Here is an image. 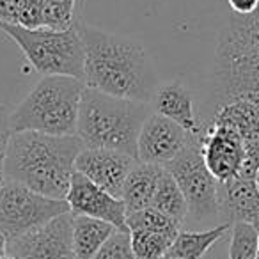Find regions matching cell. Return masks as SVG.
<instances>
[{
  "label": "cell",
  "instance_id": "26",
  "mask_svg": "<svg viewBox=\"0 0 259 259\" xmlns=\"http://www.w3.org/2000/svg\"><path fill=\"white\" fill-rule=\"evenodd\" d=\"M18 0H0V22L16 23Z\"/></svg>",
  "mask_w": 259,
  "mask_h": 259
},
{
  "label": "cell",
  "instance_id": "29",
  "mask_svg": "<svg viewBox=\"0 0 259 259\" xmlns=\"http://www.w3.org/2000/svg\"><path fill=\"white\" fill-rule=\"evenodd\" d=\"M254 181H255V185H257V188H259V169H257V172H255V176H254Z\"/></svg>",
  "mask_w": 259,
  "mask_h": 259
},
{
  "label": "cell",
  "instance_id": "16",
  "mask_svg": "<svg viewBox=\"0 0 259 259\" xmlns=\"http://www.w3.org/2000/svg\"><path fill=\"white\" fill-rule=\"evenodd\" d=\"M162 174V165L139 162V160L135 162V165L132 167L128 178H126L121 194V201L124 202L126 213L151 206Z\"/></svg>",
  "mask_w": 259,
  "mask_h": 259
},
{
  "label": "cell",
  "instance_id": "11",
  "mask_svg": "<svg viewBox=\"0 0 259 259\" xmlns=\"http://www.w3.org/2000/svg\"><path fill=\"white\" fill-rule=\"evenodd\" d=\"M202 158L219 183L240 176L245 162V146L234 130L209 121L202 135Z\"/></svg>",
  "mask_w": 259,
  "mask_h": 259
},
{
  "label": "cell",
  "instance_id": "17",
  "mask_svg": "<svg viewBox=\"0 0 259 259\" xmlns=\"http://www.w3.org/2000/svg\"><path fill=\"white\" fill-rule=\"evenodd\" d=\"M115 227L100 219L85 215H75L73 213L71 224V240L73 248L78 259H93L101 245L110 238Z\"/></svg>",
  "mask_w": 259,
  "mask_h": 259
},
{
  "label": "cell",
  "instance_id": "13",
  "mask_svg": "<svg viewBox=\"0 0 259 259\" xmlns=\"http://www.w3.org/2000/svg\"><path fill=\"white\" fill-rule=\"evenodd\" d=\"M137 158L114 149L83 148L76 156L75 170L108 194L121 199L122 187Z\"/></svg>",
  "mask_w": 259,
  "mask_h": 259
},
{
  "label": "cell",
  "instance_id": "27",
  "mask_svg": "<svg viewBox=\"0 0 259 259\" xmlns=\"http://www.w3.org/2000/svg\"><path fill=\"white\" fill-rule=\"evenodd\" d=\"M234 15H250L257 9L259 0H227Z\"/></svg>",
  "mask_w": 259,
  "mask_h": 259
},
{
  "label": "cell",
  "instance_id": "8",
  "mask_svg": "<svg viewBox=\"0 0 259 259\" xmlns=\"http://www.w3.org/2000/svg\"><path fill=\"white\" fill-rule=\"evenodd\" d=\"M202 135H192L187 148L165 165V170H169L180 185L187 199L188 215L194 217V220H206L220 215V183L209 172L202 158Z\"/></svg>",
  "mask_w": 259,
  "mask_h": 259
},
{
  "label": "cell",
  "instance_id": "7",
  "mask_svg": "<svg viewBox=\"0 0 259 259\" xmlns=\"http://www.w3.org/2000/svg\"><path fill=\"white\" fill-rule=\"evenodd\" d=\"M66 199H52L16 181L0 187V234L8 241L45 226L55 217L69 213Z\"/></svg>",
  "mask_w": 259,
  "mask_h": 259
},
{
  "label": "cell",
  "instance_id": "6",
  "mask_svg": "<svg viewBox=\"0 0 259 259\" xmlns=\"http://www.w3.org/2000/svg\"><path fill=\"white\" fill-rule=\"evenodd\" d=\"M0 30L18 45L30 66L43 76H73L83 80L85 52L76 27L66 30L47 27L25 29L16 23L0 22Z\"/></svg>",
  "mask_w": 259,
  "mask_h": 259
},
{
  "label": "cell",
  "instance_id": "30",
  "mask_svg": "<svg viewBox=\"0 0 259 259\" xmlns=\"http://www.w3.org/2000/svg\"><path fill=\"white\" fill-rule=\"evenodd\" d=\"M0 259H18V257H15V255H9V254H6V255H2Z\"/></svg>",
  "mask_w": 259,
  "mask_h": 259
},
{
  "label": "cell",
  "instance_id": "21",
  "mask_svg": "<svg viewBox=\"0 0 259 259\" xmlns=\"http://www.w3.org/2000/svg\"><path fill=\"white\" fill-rule=\"evenodd\" d=\"M126 227L128 231H158L172 236H178V233L181 231V224L160 213L153 206L126 213Z\"/></svg>",
  "mask_w": 259,
  "mask_h": 259
},
{
  "label": "cell",
  "instance_id": "3",
  "mask_svg": "<svg viewBox=\"0 0 259 259\" xmlns=\"http://www.w3.org/2000/svg\"><path fill=\"white\" fill-rule=\"evenodd\" d=\"M215 96L219 105L245 100L259 105V6L250 15L227 20L215 50Z\"/></svg>",
  "mask_w": 259,
  "mask_h": 259
},
{
  "label": "cell",
  "instance_id": "2",
  "mask_svg": "<svg viewBox=\"0 0 259 259\" xmlns=\"http://www.w3.org/2000/svg\"><path fill=\"white\" fill-rule=\"evenodd\" d=\"M85 148L76 135L13 132L6 156V180L52 199H66L75 162Z\"/></svg>",
  "mask_w": 259,
  "mask_h": 259
},
{
  "label": "cell",
  "instance_id": "10",
  "mask_svg": "<svg viewBox=\"0 0 259 259\" xmlns=\"http://www.w3.org/2000/svg\"><path fill=\"white\" fill-rule=\"evenodd\" d=\"M190 139L187 130L153 110L139 134L137 160L165 167L187 148Z\"/></svg>",
  "mask_w": 259,
  "mask_h": 259
},
{
  "label": "cell",
  "instance_id": "22",
  "mask_svg": "<svg viewBox=\"0 0 259 259\" xmlns=\"http://www.w3.org/2000/svg\"><path fill=\"white\" fill-rule=\"evenodd\" d=\"M259 247V233L243 222L231 224L229 259H255Z\"/></svg>",
  "mask_w": 259,
  "mask_h": 259
},
{
  "label": "cell",
  "instance_id": "9",
  "mask_svg": "<svg viewBox=\"0 0 259 259\" xmlns=\"http://www.w3.org/2000/svg\"><path fill=\"white\" fill-rule=\"evenodd\" d=\"M73 213L55 217L45 226L8 241V254L18 259H78L71 240Z\"/></svg>",
  "mask_w": 259,
  "mask_h": 259
},
{
  "label": "cell",
  "instance_id": "5",
  "mask_svg": "<svg viewBox=\"0 0 259 259\" xmlns=\"http://www.w3.org/2000/svg\"><path fill=\"white\" fill-rule=\"evenodd\" d=\"M83 89V80L73 76H43L11 112V130L76 135Z\"/></svg>",
  "mask_w": 259,
  "mask_h": 259
},
{
  "label": "cell",
  "instance_id": "23",
  "mask_svg": "<svg viewBox=\"0 0 259 259\" xmlns=\"http://www.w3.org/2000/svg\"><path fill=\"white\" fill-rule=\"evenodd\" d=\"M93 259H137L132 248L130 231L115 229Z\"/></svg>",
  "mask_w": 259,
  "mask_h": 259
},
{
  "label": "cell",
  "instance_id": "4",
  "mask_svg": "<svg viewBox=\"0 0 259 259\" xmlns=\"http://www.w3.org/2000/svg\"><path fill=\"white\" fill-rule=\"evenodd\" d=\"M151 103L124 100L85 87L80 100L76 137L85 148L114 149L137 158V141Z\"/></svg>",
  "mask_w": 259,
  "mask_h": 259
},
{
  "label": "cell",
  "instance_id": "19",
  "mask_svg": "<svg viewBox=\"0 0 259 259\" xmlns=\"http://www.w3.org/2000/svg\"><path fill=\"white\" fill-rule=\"evenodd\" d=\"M151 206L155 209H158L160 213L176 220L178 224H183L185 219L188 217L187 199H185L183 192H181L180 185L172 178V174L169 170H165V167H163V174L160 176Z\"/></svg>",
  "mask_w": 259,
  "mask_h": 259
},
{
  "label": "cell",
  "instance_id": "24",
  "mask_svg": "<svg viewBox=\"0 0 259 259\" xmlns=\"http://www.w3.org/2000/svg\"><path fill=\"white\" fill-rule=\"evenodd\" d=\"M43 4L45 0H18L16 25L25 29L43 27Z\"/></svg>",
  "mask_w": 259,
  "mask_h": 259
},
{
  "label": "cell",
  "instance_id": "18",
  "mask_svg": "<svg viewBox=\"0 0 259 259\" xmlns=\"http://www.w3.org/2000/svg\"><path fill=\"white\" fill-rule=\"evenodd\" d=\"M229 229L231 224L224 222L206 231H180L163 259H202Z\"/></svg>",
  "mask_w": 259,
  "mask_h": 259
},
{
  "label": "cell",
  "instance_id": "25",
  "mask_svg": "<svg viewBox=\"0 0 259 259\" xmlns=\"http://www.w3.org/2000/svg\"><path fill=\"white\" fill-rule=\"evenodd\" d=\"M11 112L6 105H0V187L6 181V156H8L9 141H11Z\"/></svg>",
  "mask_w": 259,
  "mask_h": 259
},
{
  "label": "cell",
  "instance_id": "15",
  "mask_svg": "<svg viewBox=\"0 0 259 259\" xmlns=\"http://www.w3.org/2000/svg\"><path fill=\"white\" fill-rule=\"evenodd\" d=\"M151 107L156 114L165 115L167 119L187 130L190 135L204 134L206 124H202L195 115L192 91L180 80L162 83L153 96Z\"/></svg>",
  "mask_w": 259,
  "mask_h": 259
},
{
  "label": "cell",
  "instance_id": "28",
  "mask_svg": "<svg viewBox=\"0 0 259 259\" xmlns=\"http://www.w3.org/2000/svg\"><path fill=\"white\" fill-rule=\"evenodd\" d=\"M8 254V240H6L2 234H0V257Z\"/></svg>",
  "mask_w": 259,
  "mask_h": 259
},
{
  "label": "cell",
  "instance_id": "20",
  "mask_svg": "<svg viewBox=\"0 0 259 259\" xmlns=\"http://www.w3.org/2000/svg\"><path fill=\"white\" fill-rule=\"evenodd\" d=\"M130 238L137 259H163L176 236L158 231H130Z\"/></svg>",
  "mask_w": 259,
  "mask_h": 259
},
{
  "label": "cell",
  "instance_id": "12",
  "mask_svg": "<svg viewBox=\"0 0 259 259\" xmlns=\"http://www.w3.org/2000/svg\"><path fill=\"white\" fill-rule=\"evenodd\" d=\"M69 209L75 215H85L108 222L117 231H128L126 227L124 202L115 195L108 194L101 187L87 180L83 174L73 172L69 190L66 195Z\"/></svg>",
  "mask_w": 259,
  "mask_h": 259
},
{
  "label": "cell",
  "instance_id": "31",
  "mask_svg": "<svg viewBox=\"0 0 259 259\" xmlns=\"http://www.w3.org/2000/svg\"><path fill=\"white\" fill-rule=\"evenodd\" d=\"M255 259H259V247H257V255H255Z\"/></svg>",
  "mask_w": 259,
  "mask_h": 259
},
{
  "label": "cell",
  "instance_id": "14",
  "mask_svg": "<svg viewBox=\"0 0 259 259\" xmlns=\"http://www.w3.org/2000/svg\"><path fill=\"white\" fill-rule=\"evenodd\" d=\"M220 215L227 224L243 222L259 233V188L250 178H234L219 188Z\"/></svg>",
  "mask_w": 259,
  "mask_h": 259
},
{
  "label": "cell",
  "instance_id": "1",
  "mask_svg": "<svg viewBox=\"0 0 259 259\" xmlns=\"http://www.w3.org/2000/svg\"><path fill=\"white\" fill-rule=\"evenodd\" d=\"M85 52L83 83L115 98L151 103L158 83L151 55L128 36L75 23Z\"/></svg>",
  "mask_w": 259,
  "mask_h": 259
}]
</instances>
